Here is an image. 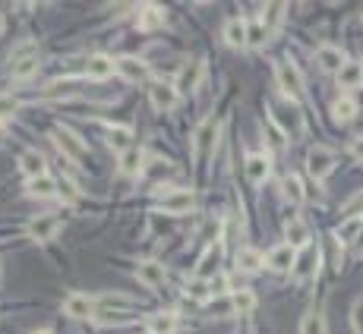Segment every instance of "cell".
Instances as JSON below:
<instances>
[{
  "label": "cell",
  "mask_w": 363,
  "mask_h": 334,
  "mask_svg": "<svg viewBox=\"0 0 363 334\" xmlns=\"http://www.w3.org/2000/svg\"><path fill=\"white\" fill-rule=\"evenodd\" d=\"M272 123L278 126L281 132H285L287 139H297V136H303V130H306V120H303V111L297 107V101H281V104H275L272 107Z\"/></svg>",
  "instance_id": "6da1fadb"
},
{
  "label": "cell",
  "mask_w": 363,
  "mask_h": 334,
  "mask_svg": "<svg viewBox=\"0 0 363 334\" xmlns=\"http://www.w3.org/2000/svg\"><path fill=\"white\" fill-rule=\"evenodd\" d=\"M218 136H221V126H218V120L215 117H205L203 123L193 130V155H196L199 161H205V158L215 151Z\"/></svg>",
  "instance_id": "7a4b0ae2"
},
{
  "label": "cell",
  "mask_w": 363,
  "mask_h": 334,
  "mask_svg": "<svg viewBox=\"0 0 363 334\" xmlns=\"http://www.w3.org/2000/svg\"><path fill=\"white\" fill-rule=\"evenodd\" d=\"M275 82H278L281 95H285L287 101H297L300 95H303L300 69H297V63H291V60H278V63H275Z\"/></svg>",
  "instance_id": "3957f363"
},
{
  "label": "cell",
  "mask_w": 363,
  "mask_h": 334,
  "mask_svg": "<svg viewBox=\"0 0 363 334\" xmlns=\"http://www.w3.org/2000/svg\"><path fill=\"white\" fill-rule=\"evenodd\" d=\"M149 101L155 111H171L180 101V88L174 85V79H155L149 82Z\"/></svg>",
  "instance_id": "277c9868"
},
{
  "label": "cell",
  "mask_w": 363,
  "mask_h": 334,
  "mask_svg": "<svg viewBox=\"0 0 363 334\" xmlns=\"http://www.w3.org/2000/svg\"><path fill=\"white\" fill-rule=\"evenodd\" d=\"M51 139H54V145L64 151V158H70V161H83L85 151H89L85 148V142L79 139V132H73L70 126H54Z\"/></svg>",
  "instance_id": "5b68a950"
},
{
  "label": "cell",
  "mask_w": 363,
  "mask_h": 334,
  "mask_svg": "<svg viewBox=\"0 0 363 334\" xmlns=\"http://www.w3.org/2000/svg\"><path fill=\"white\" fill-rule=\"evenodd\" d=\"M158 199H161V211H167V214H184L196 205V193L193 189H180V186H171Z\"/></svg>",
  "instance_id": "8992f818"
},
{
  "label": "cell",
  "mask_w": 363,
  "mask_h": 334,
  "mask_svg": "<svg viewBox=\"0 0 363 334\" xmlns=\"http://www.w3.org/2000/svg\"><path fill=\"white\" fill-rule=\"evenodd\" d=\"M26 233L35 239V243H48L60 233V214H39L26 224Z\"/></svg>",
  "instance_id": "52a82bcc"
},
{
  "label": "cell",
  "mask_w": 363,
  "mask_h": 334,
  "mask_svg": "<svg viewBox=\"0 0 363 334\" xmlns=\"http://www.w3.org/2000/svg\"><path fill=\"white\" fill-rule=\"evenodd\" d=\"M331 167H335V151L325 148V145H316V148L310 151V158H306V170H310V176L325 180V176L331 174Z\"/></svg>",
  "instance_id": "ba28073f"
},
{
  "label": "cell",
  "mask_w": 363,
  "mask_h": 334,
  "mask_svg": "<svg viewBox=\"0 0 363 334\" xmlns=\"http://www.w3.org/2000/svg\"><path fill=\"white\" fill-rule=\"evenodd\" d=\"M319 258H322V256H319L316 246H306V249H300V252H297V262H294V271H291L294 281L303 284V281H310V277H316Z\"/></svg>",
  "instance_id": "9c48e42d"
},
{
  "label": "cell",
  "mask_w": 363,
  "mask_h": 334,
  "mask_svg": "<svg viewBox=\"0 0 363 334\" xmlns=\"http://www.w3.org/2000/svg\"><path fill=\"white\" fill-rule=\"evenodd\" d=\"M114 73L121 76L123 82H146L149 79V67L139 57H121V60H114Z\"/></svg>",
  "instance_id": "30bf717a"
},
{
  "label": "cell",
  "mask_w": 363,
  "mask_h": 334,
  "mask_svg": "<svg viewBox=\"0 0 363 334\" xmlns=\"http://www.w3.org/2000/svg\"><path fill=\"white\" fill-rule=\"evenodd\" d=\"M95 309H98V300H92L85 293H70L64 300V312L70 319H95Z\"/></svg>",
  "instance_id": "8fae6325"
},
{
  "label": "cell",
  "mask_w": 363,
  "mask_h": 334,
  "mask_svg": "<svg viewBox=\"0 0 363 334\" xmlns=\"http://www.w3.org/2000/svg\"><path fill=\"white\" fill-rule=\"evenodd\" d=\"M221 256H224V246L221 243L205 246L203 258L196 262V277H199V281H209V277H215L218 265H221Z\"/></svg>",
  "instance_id": "7c38bea8"
},
{
  "label": "cell",
  "mask_w": 363,
  "mask_h": 334,
  "mask_svg": "<svg viewBox=\"0 0 363 334\" xmlns=\"http://www.w3.org/2000/svg\"><path fill=\"white\" fill-rule=\"evenodd\" d=\"M294 262H297V249H294V246H287V243L275 246V249L266 256V265H268L272 271H278V274H285V271H294Z\"/></svg>",
  "instance_id": "4fadbf2b"
},
{
  "label": "cell",
  "mask_w": 363,
  "mask_h": 334,
  "mask_svg": "<svg viewBox=\"0 0 363 334\" xmlns=\"http://www.w3.org/2000/svg\"><path fill=\"white\" fill-rule=\"evenodd\" d=\"M247 180L249 183H266V176L272 174V158H268V151H253V155H247Z\"/></svg>",
  "instance_id": "5bb4252c"
},
{
  "label": "cell",
  "mask_w": 363,
  "mask_h": 334,
  "mask_svg": "<svg viewBox=\"0 0 363 334\" xmlns=\"http://www.w3.org/2000/svg\"><path fill=\"white\" fill-rule=\"evenodd\" d=\"M180 328V315L177 312H171V309H161V312H155V315H149L146 319V331L149 334H174Z\"/></svg>",
  "instance_id": "9a60e30c"
},
{
  "label": "cell",
  "mask_w": 363,
  "mask_h": 334,
  "mask_svg": "<svg viewBox=\"0 0 363 334\" xmlns=\"http://www.w3.org/2000/svg\"><path fill=\"white\" fill-rule=\"evenodd\" d=\"M20 170L29 176V180L48 176V161H45V155H41V151H35V148H26V151L20 155Z\"/></svg>",
  "instance_id": "2e32d148"
},
{
  "label": "cell",
  "mask_w": 363,
  "mask_h": 334,
  "mask_svg": "<svg viewBox=\"0 0 363 334\" xmlns=\"http://www.w3.org/2000/svg\"><path fill=\"white\" fill-rule=\"evenodd\" d=\"M316 60H319V67H322L325 73H335L338 76V69L348 63V54H344L341 48H335V44H322V48L316 50Z\"/></svg>",
  "instance_id": "e0dca14e"
},
{
  "label": "cell",
  "mask_w": 363,
  "mask_h": 334,
  "mask_svg": "<svg viewBox=\"0 0 363 334\" xmlns=\"http://www.w3.org/2000/svg\"><path fill=\"white\" fill-rule=\"evenodd\" d=\"M136 277H139L146 287H161V284H165V265L155 262V258H146V262L136 265Z\"/></svg>",
  "instance_id": "ac0fdd59"
},
{
  "label": "cell",
  "mask_w": 363,
  "mask_h": 334,
  "mask_svg": "<svg viewBox=\"0 0 363 334\" xmlns=\"http://www.w3.org/2000/svg\"><path fill=\"white\" fill-rule=\"evenodd\" d=\"M39 54H29V57H16L13 63H10V73H13L16 82H29L39 76Z\"/></svg>",
  "instance_id": "d6986e66"
},
{
  "label": "cell",
  "mask_w": 363,
  "mask_h": 334,
  "mask_svg": "<svg viewBox=\"0 0 363 334\" xmlns=\"http://www.w3.org/2000/svg\"><path fill=\"white\" fill-rule=\"evenodd\" d=\"M285 237H287V246H294V249H306L310 246V227L303 224L300 218H291L285 224Z\"/></svg>",
  "instance_id": "ffe728a7"
},
{
  "label": "cell",
  "mask_w": 363,
  "mask_h": 334,
  "mask_svg": "<svg viewBox=\"0 0 363 334\" xmlns=\"http://www.w3.org/2000/svg\"><path fill=\"white\" fill-rule=\"evenodd\" d=\"M363 233V214H350V218H344L341 224H338V230H335V239L341 246H348V243H357V237Z\"/></svg>",
  "instance_id": "44dd1931"
},
{
  "label": "cell",
  "mask_w": 363,
  "mask_h": 334,
  "mask_svg": "<svg viewBox=\"0 0 363 334\" xmlns=\"http://www.w3.org/2000/svg\"><path fill=\"white\" fill-rule=\"evenodd\" d=\"M165 10L161 6H155V4H146L139 10V16H136V25H139L142 32H158L161 25H165Z\"/></svg>",
  "instance_id": "7402d4cb"
},
{
  "label": "cell",
  "mask_w": 363,
  "mask_h": 334,
  "mask_svg": "<svg viewBox=\"0 0 363 334\" xmlns=\"http://www.w3.org/2000/svg\"><path fill=\"white\" fill-rule=\"evenodd\" d=\"M85 76L89 79H111L114 76V60L108 54H92L85 60Z\"/></svg>",
  "instance_id": "603a6c76"
},
{
  "label": "cell",
  "mask_w": 363,
  "mask_h": 334,
  "mask_svg": "<svg viewBox=\"0 0 363 334\" xmlns=\"http://www.w3.org/2000/svg\"><path fill=\"white\" fill-rule=\"evenodd\" d=\"M338 85L341 88H357L363 85V63L360 60H348L338 69Z\"/></svg>",
  "instance_id": "cb8c5ba5"
},
{
  "label": "cell",
  "mask_w": 363,
  "mask_h": 334,
  "mask_svg": "<svg viewBox=\"0 0 363 334\" xmlns=\"http://www.w3.org/2000/svg\"><path fill=\"white\" fill-rule=\"evenodd\" d=\"M26 193L32 195V199H54V195L60 193L57 180H51V176H39V180H29Z\"/></svg>",
  "instance_id": "d4e9b609"
},
{
  "label": "cell",
  "mask_w": 363,
  "mask_h": 334,
  "mask_svg": "<svg viewBox=\"0 0 363 334\" xmlns=\"http://www.w3.org/2000/svg\"><path fill=\"white\" fill-rule=\"evenodd\" d=\"M224 41L231 48H247V22L243 19H228L224 22Z\"/></svg>",
  "instance_id": "484cf974"
},
{
  "label": "cell",
  "mask_w": 363,
  "mask_h": 334,
  "mask_svg": "<svg viewBox=\"0 0 363 334\" xmlns=\"http://www.w3.org/2000/svg\"><path fill=\"white\" fill-rule=\"evenodd\" d=\"M108 145L114 151H130L133 148V130H130V126H111L108 130Z\"/></svg>",
  "instance_id": "4316f807"
},
{
  "label": "cell",
  "mask_w": 363,
  "mask_h": 334,
  "mask_svg": "<svg viewBox=\"0 0 363 334\" xmlns=\"http://www.w3.org/2000/svg\"><path fill=\"white\" fill-rule=\"evenodd\" d=\"M354 117H357V101L354 98L344 95V98H338L335 104H331V120H335V123H350Z\"/></svg>",
  "instance_id": "83f0119b"
},
{
  "label": "cell",
  "mask_w": 363,
  "mask_h": 334,
  "mask_svg": "<svg viewBox=\"0 0 363 334\" xmlns=\"http://www.w3.org/2000/svg\"><path fill=\"white\" fill-rule=\"evenodd\" d=\"M142 167H146V155H142V151L130 148V151H123L121 155V174L123 176H136Z\"/></svg>",
  "instance_id": "f1b7e54d"
},
{
  "label": "cell",
  "mask_w": 363,
  "mask_h": 334,
  "mask_svg": "<svg viewBox=\"0 0 363 334\" xmlns=\"http://www.w3.org/2000/svg\"><path fill=\"white\" fill-rule=\"evenodd\" d=\"M281 193H285V199L291 202V205H300V202H303V183H300V176L287 174L285 180H281Z\"/></svg>",
  "instance_id": "f546056e"
},
{
  "label": "cell",
  "mask_w": 363,
  "mask_h": 334,
  "mask_svg": "<svg viewBox=\"0 0 363 334\" xmlns=\"http://www.w3.org/2000/svg\"><path fill=\"white\" fill-rule=\"evenodd\" d=\"M285 13H287V4H268L266 10H262V25H266L268 32H275L285 22Z\"/></svg>",
  "instance_id": "4dcf8cb0"
},
{
  "label": "cell",
  "mask_w": 363,
  "mask_h": 334,
  "mask_svg": "<svg viewBox=\"0 0 363 334\" xmlns=\"http://www.w3.org/2000/svg\"><path fill=\"white\" fill-rule=\"evenodd\" d=\"M268 35H272V32L262 25V19L259 22H247V48H266Z\"/></svg>",
  "instance_id": "1f68e13d"
},
{
  "label": "cell",
  "mask_w": 363,
  "mask_h": 334,
  "mask_svg": "<svg viewBox=\"0 0 363 334\" xmlns=\"http://www.w3.org/2000/svg\"><path fill=\"white\" fill-rule=\"evenodd\" d=\"M300 334H325V319L319 309H310L303 315V325H300Z\"/></svg>",
  "instance_id": "d6a6232c"
},
{
  "label": "cell",
  "mask_w": 363,
  "mask_h": 334,
  "mask_svg": "<svg viewBox=\"0 0 363 334\" xmlns=\"http://www.w3.org/2000/svg\"><path fill=\"white\" fill-rule=\"evenodd\" d=\"M237 268H240V271H249V274H253V271L262 268V256H259L256 249H240V252H237Z\"/></svg>",
  "instance_id": "836d02e7"
},
{
  "label": "cell",
  "mask_w": 363,
  "mask_h": 334,
  "mask_svg": "<svg viewBox=\"0 0 363 334\" xmlns=\"http://www.w3.org/2000/svg\"><path fill=\"white\" fill-rule=\"evenodd\" d=\"M95 321H102V325H127V321H133V315L117 312V309H95Z\"/></svg>",
  "instance_id": "e575fe53"
},
{
  "label": "cell",
  "mask_w": 363,
  "mask_h": 334,
  "mask_svg": "<svg viewBox=\"0 0 363 334\" xmlns=\"http://www.w3.org/2000/svg\"><path fill=\"white\" fill-rule=\"evenodd\" d=\"M76 95H79V88L73 82H51L45 88V98H76Z\"/></svg>",
  "instance_id": "d590c367"
},
{
  "label": "cell",
  "mask_w": 363,
  "mask_h": 334,
  "mask_svg": "<svg viewBox=\"0 0 363 334\" xmlns=\"http://www.w3.org/2000/svg\"><path fill=\"white\" fill-rule=\"evenodd\" d=\"M231 302H234L237 312H249V309H256V293L253 290H234V293H231Z\"/></svg>",
  "instance_id": "8d00e7d4"
},
{
  "label": "cell",
  "mask_w": 363,
  "mask_h": 334,
  "mask_svg": "<svg viewBox=\"0 0 363 334\" xmlns=\"http://www.w3.org/2000/svg\"><path fill=\"white\" fill-rule=\"evenodd\" d=\"M186 296H193V300H199V302H205V300H212V281H199V277H193V284L186 287Z\"/></svg>",
  "instance_id": "74e56055"
},
{
  "label": "cell",
  "mask_w": 363,
  "mask_h": 334,
  "mask_svg": "<svg viewBox=\"0 0 363 334\" xmlns=\"http://www.w3.org/2000/svg\"><path fill=\"white\" fill-rule=\"evenodd\" d=\"M16 111H20V101H16L13 95H0V120L13 117Z\"/></svg>",
  "instance_id": "f35d334b"
},
{
  "label": "cell",
  "mask_w": 363,
  "mask_h": 334,
  "mask_svg": "<svg viewBox=\"0 0 363 334\" xmlns=\"http://www.w3.org/2000/svg\"><path fill=\"white\" fill-rule=\"evenodd\" d=\"M199 73H203V63H193V69H190V67L184 69V76H180V82H184L186 88H196V85H199V82H196V79H199Z\"/></svg>",
  "instance_id": "ab89813d"
},
{
  "label": "cell",
  "mask_w": 363,
  "mask_h": 334,
  "mask_svg": "<svg viewBox=\"0 0 363 334\" xmlns=\"http://www.w3.org/2000/svg\"><path fill=\"white\" fill-rule=\"evenodd\" d=\"M350 328H354V334H363V300H357L350 309Z\"/></svg>",
  "instance_id": "60d3db41"
},
{
  "label": "cell",
  "mask_w": 363,
  "mask_h": 334,
  "mask_svg": "<svg viewBox=\"0 0 363 334\" xmlns=\"http://www.w3.org/2000/svg\"><path fill=\"white\" fill-rule=\"evenodd\" d=\"M266 136H268V142H272L275 148H285V145H287V136H285V132H281L275 123H268V126H266Z\"/></svg>",
  "instance_id": "b9f144b4"
},
{
  "label": "cell",
  "mask_w": 363,
  "mask_h": 334,
  "mask_svg": "<svg viewBox=\"0 0 363 334\" xmlns=\"http://www.w3.org/2000/svg\"><path fill=\"white\" fill-rule=\"evenodd\" d=\"M350 155H354L357 161H363V136H357L354 142H350Z\"/></svg>",
  "instance_id": "7bdbcfd3"
},
{
  "label": "cell",
  "mask_w": 363,
  "mask_h": 334,
  "mask_svg": "<svg viewBox=\"0 0 363 334\" xmlns=\"http://www.w3.org/2000/svg\"><path fill=\"white\" fill-rule=\"evenodd\" d=\"M354 249H357V256H363V233L357 237V243H354Z\"/></svg>",
  "instance_id": "ee69618b"
},
{
  "label": "cell",
  "mask_w": 363,
  "mask_h": 334,
  "mask_svg": "<svg viewBox=\"0 0 363 334\" xmlns=\"http://www.w3.org/2000/svg\"><path fill=\"white\" fill-rule=\"evenodd\" d=\"M0 32H4V16H0Z\"/></svg>",
  "instance_id": "f6af8a7d"
},
{
  "label": "cell",
  "mask_w": 363,
  "mask_h": 334,
  "mask_svg": "<svg viewBox=\"0 0 363 334\" xmlns=\"http://www.w3.org/2000/svg\"><path fill=\"white\" fill-rule=\"evenodd\" d=\"M35 334H51V331H35Z\"/></svg>",
  "instance_id": "bcb514c9"
},
{
  "label": "cell",
  "mask_w": 363,
  "mask_h": 334,
  "mask_svg": "<svg viewBox=\"0 0 363 334\" xmlns=\"http://www.w3.org/2000/svg\"><path fill=\"white\" fill-rule=\"evenodd\" d=\"M0 142H4V130H0Z\"/></svg>",
  "instance_id": "7dc6e473"
}]
</instances>
